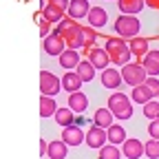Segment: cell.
I'll use <instances>...</instances> for the list:
<instances>
[{"instance_id":"836d02e7","label":"cell","mask_w":159,"mask_h":159,"mask_svg":"<svg viewBox=\"0 0 159 159\" xmlns=\"http://www.w3.org/2000/svg\"><path fill=\"white\" fill-rule=\"evenodd\" d=\"M146 86H148V91H150L155 97L159 95V80H157V77H148V80H146Z\"/></svg>"},{"instance_id":"4fadbf2b","label":"cell","mask_w":159,"mask_h":159,"mask_svg":"<svg viewBox=\"0 0 159 159\" xmlns=\"http://www.w3.org/2000/svg\"><path fill=\"white\" fill-rule=\"evenodd\" d=\"M89 11H91L89 0H71L66 13L71 20H82V18H89Z\"/></svg>"},{"instance_id":"f35d334b","label":"cell","mask_w":159,"mask_h":159,"mask_svg":"<svg viewBox=\"0 0 159 159\" xmlns=\"http://www.w3.org/2000/svg\"><path fill=\"white\" fill-rule=\"evenodd\" d=\"M157 99H159V95H157Z\"/></svg>"},{"instance_id":"3957f363","label":"cell","mask_w":159,"mask_h":159,"mask_svg":"<svg viewBox=\"0 0 159 159\" xmlns=\"http://www.w3.org/2000/svg\"><path fill=\"white\" fill-rule=\"evenodd\" d=\"M108 108L115 115V119H130L133 117V104H130V95L115 91L108 97Z\"/></svg>"},{"instance_id":"6da1fadb","label":"cell","mask_w":159,"mask_h":159,"mask_svg":"<svg viewBox=\"0 0 159 159\" xmlns=\"http://www.w3.org/2000/svg\"><path fill=\"white\" fill-rule=\"evenodd\" d=\"M60 35L64 38V42H66V49H80V47H86L84 42V27H80L75 20H62L60 22V27L55 29Z\"/></svg>"},{"instance_id":"2e32d148","label":"cell","mask_w":159,"mask_h":159,"mask_svg":"<svg viewBox=\"0 0 159 159\" xmlns=\"http://www.w3.org/2000/svg\"><path fill=\"white\" fill-rule=\"evenodd\" d=\"M113 119H115V115L111 113L108 106H106V108H97L95 115H93V126H99V128L108 130V128L113 126Z\"/></svg>"},{"instance_id":"d4e9b609","label":"cell","mask_w":159,"mask_h":159,"mask_svg":"<svg viewBox=\"0 0 159 159\" xmlns=\"http://www.w3.org/2000/svg\"><path fill=\"white\" fill-rule=\"evenodd\" d=\"M126 130H124V126H119V124H113L111 128H108V144H113V146H119V144H124L126 142Z\"/></svg>"},{"instance_id":"5b68a950","label":"cell","mask_w":159,"mask_h":159,"mask_svg":"<svg viewBox=\"0 0 159 159\" xmlns=\"http://www.w3.org/2000/svg\"><path fill=\"white\" fill-rule=\"evenodd\" d=\"M122 77H124V82H126L128 86L135 89V86L146 84L148 73H146V69L142 66V62H130V64L122 66Z\"/></svg>"},{"instance_id":"5bb4252c","label":"cell","mask_w":159,"mask_h":159,"mask_svg":"<svg viewBox=\"0 0 159 159\" xmlns=\"http://www.w3.org/2000/svg\"><path fill=\"white\" fill-rule=\"evenodd\" d=\"M142 66L146 69L148 77H157V75H159V51L150 49V51L142 57Z\"/></svg>"},{"instance_id":"d590c367","label":"cell","mask_w":159,"mask_h":159,"mask_svg":"<svg viewBox=\"0 0 159 159\" xmlns=\"http://www.w3.org/2000/svg\"><path fill=\"white\" fill-rule=\"evenodd\" d=\"M49 2L55 5L60 11H64V13H66V11H69V5H71V0H49Z\"/></svg>"},{"instance_id":"9c48e42d","label":"cell","mask_w":159,"mask_h":159,"mask_svg":"<svg viewBox=\"0 0 159 159\" xmlns=\"http://www.w3.org/2000/svg\"><path fill=\"white\" fill-rule=\"evenodd\" d=\"M62 142L66 146H80L82 142H86V133L80 128L77 124L75 126H69V128L62 130Z\"/></svg>"},{"instance_id":"7c38bea8","label":"cell","mask_w":159,"mask_h":159,"mask_svg":"<svg viewBox=\"0 0 159 159\" xmlns=\"http://www.w3.org/2000/svg\"><path fill=\"white\" fill-rule=\"evenodd\" d=\"M89 62L99 71H106L111 64V57H108L106 49H89Z\"/></svg>"},{"instance_id":"e575fe53","label":"cell","mask_w":159,"mask_h":159,"mask_svg":"<svg viewBox=\"0 0 159 159\" xmlns=\"http://www.w3.org/2000/svg\"><path fill=\"white\" fill-rule=\"evenodd\" d=\"M148 135H150V139H159V119L150 122V126H148Z\"/></svg>"},{"instance_id":"1f68e13d","label":"cell","mask_w":159,"mask_h":159,"mask_svg":"<svg viewBox=\"0 0 159 159\" xmlns=\"http://www.w3.org/2000/svg\"><path fill=\"white\" fill-rule=\"evenodd\" d=\"M40 18H42V13L38 16V20ZM40 35H42V40L51 35V22H49V20H40Z\"/></svg>"},{"instance_id":"8992f818","label":"cell","mask_w":159,"mask_h":159,"mask_svg":"<svg viewBox=\"0 0 159 159\" xmlns=\"http://www.w3.org/2000/svg\"><path fill=\"white\" fill-rule=\"evenodd\" d=\"M60 89H62V80H60V77H55L51 71H42V73H40V91H42V95L55 97L60 93Z\"/></svg>"},{"instance_id":"7402d4cb","label":"cell","mask_w":159,"mask_h":159,"mask_svg":"<svg viewBox=\"0 0 159 159\" xmlns=\"http://www.w3.org/2000/svg\"><path fill=\"white\" fill-rule=\"evenodd\" d=\"M53 117H55V122L62 126V128L75 126V122H77V117L73 115V111H71V108H57V113H55Z\"/></svg>"},{"instance_id":"d6986e66","label":"cell","mask_w":159,"mask_h":159,"mask_svg":"<svg viewBox=\"0 0 159 159\" xmlns=\"http://www.w3.org/2000/svg\"><path fill=\"white\" fill-rule=\"evenodd\" d=\"M80 86H82V77H80L75 71H69L62 75V89L69 91V93H77Z\"/></svg>"},{"instance_id":"ba28073f","label":"cell","mask_w":159,"mask_h":159,"mask_svg":"<svg viewBox=\"0 0 159 159\" xmlns=\"http://www.w3.org/2000/svg\"><path fill=\"white\" fill-rule=\"evenodd\" d=\"M44 53L47 55H55V57H60L64 51H66V42H64V38L60 35L57 31H53L49 38H44Z\"/></svg>"},{"instance_id":"f1b7e54d","label":"cell","mask_w":159,"mask_h":159,"mask_svg":"<svg viewBox=\"0 0 159 159\" xmlns=\"http://www.w3.org/2000/svg\"><path fill=\"white\" fill-rule=\"evenodd\" d=\"M144 115L150 119V122L159 119V99H150L148 104H144Z\"/></svg>"},{"instance_id":"4316f807","label":"cell","mask_w":159,"mask_h":159,"mask_svg":"<svg viewBox=\"0 0 159 159\" xmlns=\"http://www.w3.org/2000/svg\"><path fill=\"white\" fill-rule=\"evenodd\" d=\"M55 113H57L55 99L42 95V97H40V115H42V117H51V115H55Z\"/></svg>"},{"instance_id":"e0dca14e","label":"cell","mask_w":159,"mask_h":159,"mask_svg":"<svg viewBox=\"0 0 159 159\" xmlns=\"http://www.w3.org/2000/svg\"><path fill=\"white\" fill-rule=\"evenodd\" d=\"M69 108L73 111V113H84L86 108H89V97L82 93V91H77V93H71V97H69Z\"/></svg>"},{"instance_id":"ac0fdd59","label":"cell","mask_w":159,"mask_h":159,"mask_svg":"<svg viewBox=\"0 0 159 159\" xmlns=\"http://www.w3.org/2000/svg\"><path fill=\"white\" fill-rule=\"evenodd\" d=\"M119 11L126 13V16H137L146 7V0H119Z\"/></svg>"},{"instance_id":"8d00e7d4","label":"cell","mask_w":159,"mask_h":159,"mask_svg":"<svg viewBox=\"0 0 159 159\" xmlns=\"http://www.w3.org/2000/svg\"><path fill=\"white\" fill-rule=\"evenodd\" d=\"M44 152H49V144L42 139V142H40V155H44Z\"/></svg>"},{"instance_id":"603a6c76","label":"cell","mask_w":159,"mask_h":159,"mask_svg":"<svg viewBox=\"0 0 159 159\" xmlns=\"http://www.w3.org/2000/svg\"><path fill=\"white\" fill-rule=\"evenodd\" d=\"M69 152V146L62 142V139H55V142H49V157L51 159H64Z\"/></svg>"},{"instance_id":"83f0119b","label":"cell","mask_w":159,"mask_h":159,"mask_svg":"<svg viewBox=\"0 0 159 159\" xmlns=\"http://www.w3.org/2000/svg\"><path fill=\"white\" fill-rule=\"evenodd\" d=\"M133 102H137V104H148L150 102V97H155L150 91H148V86L146 84H142V86H135L133 89Z\"/></svg>"},{"instance_id":"8fae6325","label":"cell","mask_w":159,"mask_h":159,"mask_svg":"<svg viewBox=\"0 0 159 159\" xmlns=\"http://www.w3.org/2000/svg\"><path fill=\"white\" fill-rule=\"evenodd\" d=\"M122 155L126 159H139L142 155H146V150H144V144L133 137V139H126V142L122 144Z\"/></svg>"},{"instance_id":"74e56055","label":"cell","mask_w":159,"mask_h":159,"mask_svg":"<svg viewBox=\"0 0 159 159\" xmlns=\"http://www.w3.org/2000/svg\"><path fill=\"white\" fill-rule=\"evenodd\" d=\"M146 7H150V9H159V0H146Z\"/></svg>"},{"instance_id":"ffe728a7","label":"cell","mask_w":159,"mask_h":159,"mask_svg":"<svg viewBox=\"0 0 159 159\" xmlns=\"http://www.w3.org/2000/svg\"><path fill=\"white\" fill-rule=\"evenodd\" d=\"M82 62V57H80V53L75 51V49H66L62 55H60V64H62L64 69H77V64Z\"/></svg>"},{"instance_id":"4dcf8cb0","label":"cell","mask_w":159,"mask_h":159,"mask_svg":"<svg viewBox=\"0 0 159 159\" xmlns=\"http://www.w3.org/2000/svg\"><path fill=\"white\" fill-rule=\"evenodd\" d=\"M144 150L148 159H159V139H148L144 144Z\"/></svg>"},{"instance_id":"484cf974","label":"cell","mask_w":159,"mask_h":159,"mask_svg":"<svg viewBox=\"0 0 159 159\" xmlns=\"http://www.w3.org/2000/svg\"><path fill=\"white\" fill-rule=\"evenodd\" d=\"M95 71H97V69L89 62V60H82V62L77 64V69H75V73L82 77V82H91V80L95 77Z\"/></svg>"},{"instance_id":"52a82bcc","label":"cell","mask_w":159,"mask_h":159,"mask_svg":"<svg viewBox=\"0 0 159 159\" xmlns=\"http://www.w3.org/2000/svg\"><path fill=\"white\" fill-rule=\"evenodd\" d=\"M106 142H108V130L99 128V126H91V128L86 130V146H89V148L102 150V148L106 146Z\"/></svg>"},{"instance_id":"30bf717a","label":"cell","mask_w":159,"mask_h":159,"mask_svg":"<svg viewBox=\"0 0 159 159\" xmlns=\"http://www.w3.org/2000/svg\"><path fill=\"white\" fill-rule=\"evenodd\" d=\"M122 82H124L122 71H117L115 66H108L106 71H102V86H106L111 91H117Z\"/></svg>"},{"instance_id":"f546056e","label":"cell","mask_w":159,"mask_h":159,"mask_svg":"<svg viewBox=\"0 0 159 159\" xmlns=\"http://www.w3.org/2000/svg\"><path fill=\"white\" fill-rule=\"evenodd\" d=\"M122 157V150L113 144H106L102 150H99V159H119Z\"/></svg>"},{"instance_id":"7a4b0ae2","label":"cell","mask_w":159,"mask_h":159,"mask_svg":"<svg viewBox=\"0 0 159 159\" xmlns=\"http://www.w3.org/2000/svg\"><path fill=\"white\" fill-rule=\"evenodd\" d=\"M104 49H106L111 62H113L115 66H126V64H130V55H133V53H130L128 42H124V40H119V38H108Z\"/></svg>"},{"instance_id":"9a60e30c","label":"cell","mask_w":159,"mask_h":159,"mask_svg":"<svg viewBox=\"0 0 159 159\" xmlns=\"http://www.w3.org/2000/svg\"><path fill=\"white\" fill-rule=\"evenodd\" d=\"M86 20H89V27L99 29V27H106V22H108V13H106V9H102V7H91Z\"/></svg>"},{"instance_id":"277c9868","label":"cell","mask_w":159,"mask_h":159,"mask_svg":"<svg viewBox=\"0 0 159 159\" xmlns=\"http://www.w3.org/2000/svg\"><path fill=\"white\" fill-rule=\"evenodd\" d=\"M139 29H142V22L137 20V16L122 13V16H117V20H115V31H117V35H122V38L133 40V38H137Z\"/></svg>"},{"instance_id":"cb8c5ba5","label":"cell","mask_w":159,"mask_h":159,"mask_svg":"<svg viewBox=\"0 0 159 159\" xmlns=\"http://www.w3.org/2000/svg\"><path fill=\"white\" fill-rule=\"evenodd\" d=\"M42 16H44V20H49L51 25H55V22H62L64 20V11H60L55 5H51V2H47L44 7H42Z\"/></svg>"},{"instance_id":"d6a6232c","label":"cell","mask_w":159,"mask_h":159,"mask_svg":"<svg viewBox=\"0 0 159 159\" xmlns=\"http://www.w3.org/2000/svg\"><path fill=\"white\" fill-rule=\"evenodd\" d=\"M95 38H97L95 29L93 27H84V42H86L89 49H91V44H95Z\"/></svg>"},{"instance_id":"44dd1931","label":"cell","mask_w":159,"mask_h":159,"mask_svg":"<svg viewBox=\"0 0 159 159\" xmlns=\"http://www.w3.org/2000/svg\"><path fill=\"white\" fill-rule=\"evenodd\" d=\"M128 47H130V53H133L135 57H139V62H142V57L150 51V49H148V40H146V38H133L130 42H128Z\"/></svg>"}]
</instances>
